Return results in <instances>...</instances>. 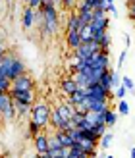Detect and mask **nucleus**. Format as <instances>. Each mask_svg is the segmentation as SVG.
Here are the masks:
<instances>
[{"label": "nucleus", "instance_id": "c85d7f7f", "mask_svg": "<svg viewBox=\"0 0 135 158\" xmlns=\"http://www.w3.org/2000/svg\"><path fill=\"white\" fill-rule=\"evenodd\" d=\"M29 8H33V10H37V8H41V4H43V0H23Z\"/></svg>", "mask_w": 135, "mask_h": 158}, {"label": "nucleus", "instance_id": "dca6fc26", "mask_svg": "<svg viewBox=\"0 0 135 158\" xmlns=\"http://www.w3.org/2000/svg\"><path fill=\"white\" fill-rule=\"evenodd\" d=\"M116 122H118V114L114 112L112 108H108L104 112V125H106V127H114Z\"/></svg>", "mask_w": 135, "mask_h": 158}, {"label": "nucleus", "instance_id": "a211bd4d", "mask_svg": "<svg viewBox=\"0 0 135 158\" xmlns=\"http://www.w3.org/2000/svg\"><path fill=\"white\" fill-rule=\"evenodd\" d=\"M112 139H114V135L110 131H106L104 135H100V139H99V148H102V151H106V148L112 145Z\"/></svg>", "mask_w": 135, "mask_h": 158}, {"label": "nucleus", "instance_id": "f03ea898", "mask_svg": "<svg viewBox=\"0 0 135 158\" xmlns=\"http://www.w3.org/2000/svg\"><path fill=\"white\" fill-rule=\"evenodd\" d=\"M31 120L37 122L41 125L43 129L49 127V122H50V106L46 104V102H35L33 106H31Z\"/></svg>", "mask_w": 135, "mask_h": 158}, {"label": "nucleus", "instance_id": "f704fd0d", "mask_svg": "<svg viewBox=\"0 0 135 158\" xmlns=\"http://www.w3.org/2000/svg\"><path fill=\"white\" fill-rule=\"evenodd\" d=\"M129 158H135V147L131 148V152H129Z\"/></svg>", "mask_w": 135, "mask_h": 158}, {"label": "nucleus", "instance_id": "c756f323", "mask_svg": "<svg viewBox=\"0 0 135 158\" xmlns=\"http://www.w3.org/2000/svg\"><path fill=\"white\" fill-rule=\"evenodd\" d=\"M125 56H128V50H122L120 58H118V69H120V68L124 66V62H125Z\"/></svg>", "mask_w": 135, "mask_h": 158}, {"label": "nucleus", "instance_id": "39448f33", "mask_svg": "<svg viewBox=\"0 0 135 158\" xmlns=\"http://www.w3.org/2000/svg\"><path fill=\"white\" fill-rule=\"evenodd\" d=\"M85 93H87V98H93V100H106V102H108L110 97H112V93L106 91L100 83H93V85H89V87L85 89Z\"/></svg>", "mask_w": 135, "mask_h": 158}, {"label": "nucleus", "instance_id": "f257e3e1", "mask_svg": "<svg viewBox=\"0 0 135 158\" xmlns=\"http://www.w3.org/2000/svg\"><path fill=\"white\" fill-rule=\"evenodd\" d=\"M25 73V64H23V60L18 58L15 54L12 52H6L2 60H0V77H6V79H15L18 75Z\"/></svg>", "mask_w": 135, "mask_h": 158}, {"label": "nucleus", "instance_id": "4be33fe9", "mask_svg": "<svg viewBox=\"0 0 135 158\" xmlns=\"http://www.w3.org/2000/svg\"><path fill=\"white\" fill-rule=\"evenodd\" d=\"M120 83H122V77H120V73H118V72H114V69L110 68V85H112V91L116 89V87H120Z\"/></svg>", "mask_w": 135, "mask_h": 158}, {"label": "nucleus", "instance_id": "58836bf2", "mask_svg": "<svg viewBox=\"0 0 135 158\" xmlns=\"http://www.w3.org/2000/svg\"><path fill=\"white\" fill-rule=\"evenodd\" d=\"M6 2H12V0H6Z\"/></svg>", "mask_w": 135, "mask_h": 158}, {"label": "nucleus", "instance_id": "aec40b11", "mask_svg": "<svg viewBox=\"0 0 135 158\" xmlns=\"http://www.w3.org/2000/svg\"><path fill=\"white\" fill-rule=\"evenodd\" d=\"M79 37H81V43H91L93 41V31L89 25L79 27Z\"/></svg>", "mask_w": 135, "mask_h": 158}, {"label": "nucleus", "instance_id": "cd10ccee", "mask_svg": "<svg viewBox=\"0 0 135 158\" xmlns=\"http://www.w3.org/2000/svg\"><path fill=\"white\" fill-rule=\"evenodd\" d=\"M114 91H116V94H114V97H116V98H120V100H122V98H125V94H128V89H125L124 85H120V87H116Z\"/></svg>", "mask_w": 135, "mask_h": 158}, {"label": "nucleus", "instance_id": "412c9836", "mask_svg": "<svg viewBox=\"0 0 135 158\" xmlns=\"http://www.w3.org/2000/svg\"><path fill=\"white\" fill-rule=\"evenodd\" d=\"M99 83H100L102 87H104L106 91H110V93H112V85H110V68H108L106 72H104V73L100 75V79H99Z\"/></svg>", "mask_w": 135, "mask_h": 158}, {"label": "nucleus", "instance_id": "7ed1b4c3", "mask_svg": "<svg viewBox=\"0 0 135 158\" xmlns=\"http://www.w3.org/2000/svg\"><path fill=\"white\" fill-rule=\"evenodd\" d=\"M85 64L91 69H108L110 68V56H108V52L99 50V52H93V56L87 58Z\"/></svg>", "mask_w": 135, "mask_h": 158}, {"label": "nucleus", "instance_id": "9b49d317", "mask_svg": "<svg viewBox=\"0 0 135 158\" xmlns=\"http://www.w3.org/2000/svg\"><path fill=\"white\" fill-rule=\"evenodd\" d=\"M85 106L89 112H102L110 106V102L106 100H93V98H85Z\"/></svg>", "mask_w": 135, "mask_h": 158}, {"label": "nucleus", "instance_id": "20e7f679", "mask_svg": "<svg viewBox=\"0 0 135 158\" xmlns=\"http://www.w3.org/2000/svg\"><path fill=\"white\" fill-rule=\"evenodd\" d=\"M0 114H2V122H10L15 118V108H14V100L8 93L0 94Z\"/></svg>", "mask_w": 135, "mask_h": 158}, {"label": "nucleus", "instance_id": "5701e85b", "mask_svg": "<svg viewBox=\"0 0 135 158\" xmlns=\"http://www.w3.org/2000/svg\"><path fill=\"white\" fill-rule=\"evenodd\" d=\"M60 2H62V8H64L66 12H74L75 6L79 4V0H60Z\"/></svg>", "mask_w": 135, "mask_h": 158}, {"label": "nucleus", "instance_id": "2f4dec72", "mask_svg": "<svg viewBox=\"0 0 135 158\" xmlns=\"http://www.w3.org/2000/svg\"><path fill=\"white\" fill-rule=\"evenodd\" d=\"M81 2H83L87 8H89V10H93V8L97 6V0H81Z\"/></svg>", "mask_w": 135, "mask_h": 158}, {"label": "nucleus", "instance_id": "423d86ee", "mask_svg": "<svg viewBox=\"0 0 135 158\" xmlns=\"http://www.w3.org/2000/svg\"><path fill=\"white\" fill-rule=\"evenodd\" d=\"M8 94L12 97V100H19V102H25V104H31L33 106L37 102V94H35V89H29V91H18V89H10Z\"/></svg>", "mask_w": 135, "mask_h": 158}, {"label": "nucleus", "instance_id": "2eb2a0df", "mask_svg": "<svg viewBox=\"0 0 135 158\" xmlns=\"http://www.w3.org/2000/svg\"><path fill=\"white\" fill-rule=\"evenodd\" d=\"M66 31H79V19L75 12H70V15L66 18Z\"/></svg>", "mask_w": 135, "mask_h": 158}, {"label": "nucleus", "instance_id": "bb28decb", "mask_svg": "<svg viewBox=\"0 0 135 158\" xmlns=\"http://www.w3.org/2000/svg\"><path fill=\"white\" fill-rule=\"evenodd\" d=\"M10 87H12V81H10V79L0 77V93H8V91H10Z\"/></svg>", "mask_w": 135, "mask_h": 158}, {"label": "nucleus", "instance_id": "473e14b6", "mask_svg": "<svg viewBox=\"0 0 135 158\" xmlns=\"http://www.w3.org/2000/svg\"><path fill=\"white\" fill-rule=\"evenodd\" d=\"M129 19L135 21V4H129Z\"/></svg>", "mask_w": 135, "mask_h": 158}, {"label": "nucleus", "instance_id": "ddd939ff", "mask_svg": "<svg viewBox=\"0 0 135 158\" xmlns=\"http://www.w3.org/2000/svg\"><path fill=\"white\" fill-rule=\"evenodd\" d=\"M85 98H87V93H85V89H77V91H74L68 97V104L70 106H79L81 102H85Z\"/></svg>", "mask_w": 135, "mask_h": 158}, {"label": "nucleus", "instance_id": "b1692460", "mask_svg": "<svg viewBox=\"0 0 135 158\" xmlns=\"http://www.w3.org/2000/svg\"><path fill=\"white\" fill-rule=\"evenodd\" d=\"M118 114H120V116H128V114H129V104H128L124 98L118 102Z\"/></svg>", "mask_w": 135, "mask_h": 158}, {"label": "nucleus", "instance_id": "f3484780", "mask_svg": "<svg viewBox=\"0 0 135 158\" xmlns=\"http://www.w3.org/2000/svg\"><path fill=\"white\" fill-rule=\"evenodd\" d=\"M14 108H15V116H25L31 112V104H25V102L14 100Z\"/></svg>", "mask_w": 135, "mask_h": 158}, {"label": "nucleus", "instance_id": "ea45409f", "mask_svg": "<svg viewBox=\"0 0 135 158\" xmlns=\"http://www.w3.org/2000/svg\"><path fill=\"white\" fill-rule=\"evenodd\" d=\"M0 94H4V93H0Z\"/></svg>", "mask_w": 135, "mask_h": 158}, {"label": "nucleus", "instance_id": "c9c22d12", "mask_svg": "<svg viewBox=\"0 0 135 158\" xmlns=\"http://www.w3.org/2000/svg\"><path fill=\"white\" fill-rule=\"evenodd\" d=\"M102 158H116V156H112V154H104Z\"/></svg>", "mask_w": 135, "mask_h": 158}, {"label": "nucleus", "instance_id": "1a4fd4ad", "mask_svg": "<svg viewBox=\"0 0 135 158\" xmlns=\"http://www.w3.org/2000/svg\"><path fill=\"white\" fill-rule=\"evenodd\" d=\"M49 125L52 129H66V120L60 116V112L56 108H50V122Z\"/></svg>", "mask_w": 135, "mask_h": 158}, {"label": "nucleus", "instance_id": "4c0bfd02", "mask_svg": "<svg viewBox=\"0 0 135 158\" xmlns=\"http://www.w3.org/2000/svg\"><path fill=\"white\" fill-rule=\"evenodd\" d=\"M0 122H2V114H0Z\"/></svg>", "mask_w": 135, "mask_h": 158}, {"label": "nucleus", "instance_id": "6e6552de", "mask_svg": "<svg viewBox=\"0 0 135 158\" xmlns=\"http://www.w3.org/2000/svg\"><path fill=\"white\" fill-rule=\"evenodd\" d=\"M33 145H35V151H37L39 154L49 152V133L43 129L41 133H39V135L33 137Z\"/></svg>", "mask_w": 135, "mask_h": 158}, {"label": "nucleus", "instance_id": "9d476101", "mask_svg": "<svg viewBox=\"0 0 135 158\" xmlns=\"http://www.w3.org/2000/svg\"><path fill=\"white\" fill-rule=\"evenodd\" d=\"M60 89H62V93L66 94V97H70L74 91H77L79 87H77V83H75V79L71 77V75H68V77H64L60 81Z\"/></svg>", "mask_w": 135, "mask_h": 158}, {"label": "nucleus", "instance_id": "0eeeda50", "mask_svg": "<svg viewBox=\"0 0 135 158\" xmlns=\"http://www.w3.org/2000/svg\"><path fill=\"white\" fill-rule=\"evenodd\" d=\"M10 89H18V91H29V89H35V81L27 72L18 75L15 79H12V87Z\"/></svg>", "mask_w": 135, "mask_h": 158}, {"label": "nucleus", "instance_id": "f8f14e48", "mask_svg": "<svg viewBox=\"0 0 135 158\" xmlns=\"http://www.w3.org/2000/svg\"><path fill=\"white\" fill-rule=\"evenodd\" d=\"M33 23H35V10L29 8V6H25V10H23V14H21V25H23V29H31Z\"/></svg>", "mask_w": 135, "mask_h": 158}, {"label": "nucleus", "instance_id": "4468645a", "mask_svg": "<svg viewBox=\"0 0 135 158\" xmlns=\"http://www.w3.org/2000/svg\"><path fill=\"white\" fill-rule=\"evenodd\" d=\"M66 44L68 48L75 50L79 44H81V37H79V31H66Z\"/></svg>", "mask_w": 135, "mask_h": 158}, {"label": "nucleus", "instance_id": "393cba45", "mask_svg": "<svg viewBox=\"0 0 135 158\" xmlns=\"http://www.w3.org/2000/svg\"><path fill=\"white\" fill-rule=\"evenodd\" d=\"M120 85H124V87H125L128 91H131V93L135 94V85H133V79H131V77L124 75V77H122V83H120Z\"/></svg>", "mask_w": 135, "mask_h": 158}, {"label": "nucleus", "instance_id": "a878e982", "mask_svg": "<svg viewBox=\"0 0 135 158\" xmlns=\"http://www.w3.org/2000/svg\"><path fill=\"white\" fill-rule=\"evenodd\" d=\"M95 133H97V135L100 137V135H104V133L108 131V127H106V125L104 123H93V127H91Z\"/></svg>", "mask_w": 135, "mask_h": 158}, {"label": "nucleus", "instance_id": "72a5a7b5", "mask_svg": "<svg viewBox=\"0 0 135 158\" xmlns=\"http://www.w3.org/2000/svg\"><path fill=\"white\" fill-rule=\"evenodd\" d=\"M6 52H8V50H6V46H4L2 43H0V60H2V56H4Z\"/></svg>", "mask_w": 135, "mask_h": 158}, {"label": "nucleus", "instance_id": "7c9ffc66", "mask_svg": "<svg viewBox=\"0 0 135 158\" xmlns=\"http://www.w3.org/2000/svg\"><path fill=\"white\" fill-rule=\"evenodd\" d=\"M106 14H112V15H118V10H116V4H108V6H106Z\"/></svg>", "mask_w": 135, "mask_h": 158}, {"label": "nucleus", "instance_id": "e433bc0d", "mask_svg": "<svg viewBox=\"0 0 135 158\" xmlns=\"http://www.w3.org/2000/svg\"><path fill=\"white\" fill-rule=\"evenodd\" d=\"M108 4H114V0H106V6H108Z\"/></svg>", "mask_w": 135, "mask_h": 158}, {"label": "nucleus", "instance_id": "a19ab883", "mask_svg": "<svg viewBox=\"0 0 135 158\" xmlns=\"http://www.w3.org/2000/svg\"><path fill=\"white\" fill-rule=\"evenodd\" d=\"M0 43H2V41H0Z\"/></svg>", "mask_w": 135, "mask_h": 158}, {"label": "nucleus", "instance_id": "6ab92c4d", "mask_svg": "<svg viewBox=\"0 0 135 158\" xmlns=\"http://www.w3.org/2000/svg\"><path fill=\"white\" fill-rule=\"evenodd\" d=\"M41 131H43L41 125H39L37 122H33V120H29V123H27V137H29V139H33V137L39 135Z\"/></svg>", "mask_w": 135, "mask_h": 158}]
</instances>
